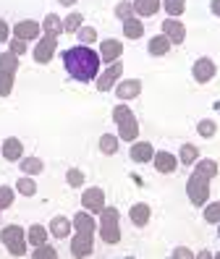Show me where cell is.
<instances>
[{
	"label": "cell",
	"instance_id": "15",
	"mask_svg": "<svg viewBox=\"0 0 220 259\" xmlns=\"http://www.w3.org/2000/svg\"><path fill=\"white\" fill-rule=\"evenodd\" d=\"M123 53V45L116 42V39H105L102 48H100V60H105V63H113L116 58H121Z\"/></svg>",
	"mask_w": 220,
	"mask_h": 259
},
{
	"label": "cell",
	"instance_id": "4",
	"mask_svg": "<svg viewBox=\"0 0 220 259\" xmlns=\"http://www.w3.org/2000/svg\"><path fill=\"white\" fill-rule=\"evenodd\" d=\"M16 68H19V55H13V53L0 55V97L11 95L13 79H16Z\"/></svg>",
	"mask_w": 220,
	"mask_h": 259
},
{
	"label": "cell",
	"instance_id": "37",
	"mask_svg": "<svg viewBox=\"0 0 220 259\" xmlns=\"http://www.w3.org/2000/svg\"><path fill=\"white\" fill-rule=\"evenodd\" d=\"M11 204H13V189L3 186V189H0V209H6Z\"/></svg>",
	"mask_w": 220,
	"mask_h": 259
},
{
	"label": "cell",
	"instance_id": "11",
	"mask_svg": "<svg viewBox=\"0 0 220 259\" xmlns=\"http://www.w3.org/2000/svg\"><path fill=\"white\" fill-rule=\"evenodd\" d=\"M192 76L199 81V84H207L212 76H215V63L210 58H202V60H197L194 63V68H192Z\"/></svg>",
	"mask_w": 220,
	"mask_h": 259
},
{
	"label": "cell",
	"instance_id": "31",
	"mask_svg": "<svg viewBox=\"0 0 220 259\" xmlns=\"http://www.w3.org/2000/svg\"><path fill=\"white\" fill-rule=\"evenodd\" d=\"M31 256H34V259H55L58 251H55L53 246H45V243H40L37 251H31Z\"/></svg>",
	"mask_w": 220,
	"mask_h": 259
},
{
	"label": "cell",
	"instance_id": "40",
	"mask_svg": "<svg viewBox=\"0 0 220 259\" xmlns=\"http://www.w3.org/2000/svg\"><path fill=\"white\" fill-rule=\"evenodd\" d=\"M173 256H176V259H178V256H184V259H192L194 254L189 251V249H176V251H173Z\"/></svg>",
	"mask_w": 220,
	"mask_h": 259
},
{
	"label": "cell",
	"instance_id": "16",
	"mask_svg": "<svg viewBox=\"0 0 220 259\" xmlns=\"http://www.w3.org/2000/svg\"><path fill=\"white\" fill-rule=\"evenodd\" d=\"M152 160H155V167L160 173H173V170H176V165H178L170 152H157V155H152Z\"/></svg>",
	"mask_w": 220,
	"mask_h": 259
},
{
	"label": "cell",
	"instance_id": "35",
	"mask_svg": "<svg viewBox=\"0 0 220 259\" xmlns=\"http://www.w3.org/2000/svg\"><path fill=\"white\" fill-rule=\"evenodd\" d=\"M66 181H68L71 186H82V184H84V173L76 170V167H71V170L66 173Z\"/></svg>",
	"mask_w": 220,
	"mask_h": 259
},
{
	"label": "cell",
	"instance_id": "13",
	"mask_svg": "<svg viewBox=\"0 0 220 259\" xmlns=\"http://www.w3.org/2000/svg\"><path fill=\"white\" fill-rule=\"evenodd\" d=\"M13 34H16V39H34V37H40V24L37 21H19L13 26Z\"/></svg>",
	"mask_w": 220,
	"mask_h": 259
},
{
	"label": "cell",
	"instance_id": "28",
	"mask_svg": "<svg viewBox=\"0 0 220 259\" xmlns=\"http://www.w3.org/2000/svg\"><path fill=\"white\" fill-rule=\"evenodd\" d=\"M21 170L29 173V176L42 173V160H37V157H26V160H21Z\"/></svg>",
	"mask_w": 220,
	"mask_h": 259
},
{
	"label": "cell",
	"instance_id": "32",
	"mask_svg": "<svg viewBox=\"0 0 220 259\" xmlns=\"http://www.w3.org/2000/svg\"><path fill=\"white\" fill-rule=\"evenodd\" d=\"M204 220H207V223H220V202H212L207 209H204Z\"/></svg>",
	"mask_w": 220,
	"mask_h": 259
},
{
	"label": "cell",
	"instance_id": "12",
	"mask_svg": "<svg viewBox=\"0 0 220 259\" xmlns=\"http://www.w3.org/2000/svg\"><path fill=\"white\" fill-rule=\"evenodd\" d=\"M82 204H84V209H89V212H100V209L105 207V194H102V189H87V191L82 194Z\"/></svg>",
	"mask_w": 220,
	"mask_h": 259
},
{
	"label": "cell",
	"instance_id": "23",
	"mask_svg": "<svg viewBox=\"0 0 220 259\" xmlns=\"http://www.w3.org/2000/svg\"><path fill=\"white\" fill-rule=\"evenodd\" d=\"M168 50H170V42H168V37H165V34L152 37V39H150V53H152V55H165Z\"/></svg>",
	"mask_w": 220,
	"mask_h": 259
},
{
	"label": "cell",
	"instance_id": "7",
	"mask_svg": "<svg viewBox=\"0 0 220 259\" xmlns=\"http://www.w3.org/2000/svg\"><path fill=\"white\" fill-rule=\"evenodd\" d=\"M0 241L6 243V249L11 256H24L26 254V238H24V228L19 225H6L0 231Z\"/></svg>",
	"mask_w": 220,
	"mask_h": 259
},
{
	"label": "cell",
	"instance_id": "2",
	"mask_svg": "<svg viewBox=\"0 0 220 259\" xmlns=\"http://www.w3.org/2000/svg\"><path fill=\"white\" fill-rule=\"evenodd\" d=\"M215 176H217V162L215 160H202L197 165V170L192 173V178H189V184H186L189 202H192L194 207H202L204 202H207V196H210V181Z\"/></svg>",
	"mask_w": 220,
	"mask_h": 259
},
{
	"label": "cell",
	"instance_id": "43",
	"mask_svg": "<svg viewBox=\"0 0 220 259\" xmlns=\"http://www.w3.org/2000/svg\"><path fill=\"white\" fill-rule=\"evenodd\" d=\"M58 3H63V6H74L76 0H58Z\"/></svg>",
	"mask_w": 220,
	"mask_h": 259
},
{
	"label": "cell",
	"instance_id": "36",
	"mask_svg": "<svg viewBox=\"0 0 220 259\" xmlns=\"http://www.w3.org/2000/svg\"><path fill=\"white\" fill-rule=\"evenodd\" d=\"M116 16H118L121 21L131 19V16H134V8H131V3H118V8H116Z\"/></svg>",
	"mask_w": 220,
	"mask_h": 259
},
{
	"label": "cell",
	"instance_id": "10",
	"mask_svg": "<svg viewBox=\"0 0 220 259\" xmlns=\"http://www.w3.org/2000/svg\"><path fill=\"white\" fill-rule=\"evenodd\" d=\"M163 34L168 37V42H170V45H181V42L186 39V29H184V24H181V21L168 19V21H163Z\"/></svg>",
	"mask_w": 220,
	"mask_h": 259
},
{
	"label": "cell",
	"instance_id": "18",
	"mask_svg": "<svg viewBox=\"0 0 220 259\" xmlns=\"http://www.w3.org/2000/svg\"><path fill=\"white\" fill-rule=\"evenodd\" d=\"M152 155H155V149H152L150 142H136V144L131 147V160H134V162H150Z\"/></svg>",
	"mask_w": 220,
	"mask_h": 259
},
{
	"label": "cell",
	"instance_id": "19",
	"mask_svg": "<svg viewBox=\"0 0 220 259\" xmlns=\"http://www.w3.org/2000/svg\"><path fill=\"white\" fill-rule=\"evenodd\" d=\"M131 8L139 13V16H155L157 8H160V0H134Z\"/></svg>",
	"mask_w": 220,
	"mask_h": 259
},
{
	"label": "cell",
	"instance_id": "41",
	"mask_svg": "<svg viewBox=\"0 0 220 259\" xmlns=\"http://www.w3.org/2000/svg\"><path fill=\"white\" fill-rule=\"evenodd\" d=\"M6 39H8V24L0 21V42H6Z\"/></svg>",
	"mask_w": 220,
	"mask_h": 259
},
{
	"label": "cell",
	"instance_id": "25",
	"mask_svg": "<svg viewBox=\"0 0 220 259\" xmlns=\"http://www.w3.org/2000/svg\"><path fill=\"white\" fill-rule=\"evenodd\" d=\"M100 149L105 152V155H116V152H118V139L113 134H105L100 139Z\"/></svg>",
	"mask_w": 220,
	"mask_h": 259
},
{
	"label": "cell",
	"instance_id": "17",
	"mask_svg": "<svg viewBox=\"0 0 220 259\" xmlns=\"http://www.w3.org/2000/svg\"><path fill=\"white\" fill-rule=\"evenodd\" d=\"M21 152H24V147H21V142H19V139H13V136H8V139L3 142V157H6L8 162L21 160Z\"/></svg>",
	"mask_w": 220,
	"mask_h": 259
},
{
	"label": "cell",
	"instance_id": "14",
	"mask_svg": "<svg viewBox=\"0 0 220 259\" xmlns=\"http://www.w3.org/2000/svg\"><path fill=\"white\" fill-rule=\"evenodd\" d=\"M139 92H141V81H139V79H126V81H121V84L116 87L118 100H134Z\"/></svg>",
	"mask_w": 220,
	"mask_h": 259
},
{
	"label": "cell",
	"instance_id": "21",
	"mask_svg": "<svg viewBox=\"0 0 220 259\" xmlns=\"http://www.w3.org/2000/svg\"><path fill=\"white\" fill-rule=\"evenodd\" d=\"M123 34L129 37V39H139L141 34H144V24L136 21L134 16H131V19H126V21H123Z\"/></svg>",
	"mask_w": 220,
	"mask_h": 259
},
{
	"label": "cell",
	"instance_id": "29",
	"mask_svg": "<svg viewBox=\"0 0 220 259\" xmlns=\"http://www.w3.org/2000/svg\"><path fill=\"white\" fill-rule=\"evenodd\" d=\"M197 157H199V149H197L194 144H184V147H181V162H184V165H192Z\"/></svg>",
	"mask_w": 220,
	"mask_h": 259
},
{
	"label": "cell",
	"instance_id": "38",
	"mask_svg": "<svg viewBox=\"0 0 220 259\" xmlns=\"http://www.w3.org/2000/svg\"><path fill=\"white\" fill-rule=\"evenodd\" d=\"M199 134L204 136V139H212V136H215V123H212V120H202V123H199Z\"/></svg>",
	"mask_w": 220,
	"mask_h": 259
},
{
	"label": "cell",
	"instance_id": "9",
	"mask_svg": "<svg viewBox=\"0 0 220 259\" xmlns=\"http://www.w3.org/2000/svg\"><path fill=\"white\" fill-rule=\"evenodd\" d=\"M121 73H123V63H116V60H113V63L107 66V71L97 79V89H100V92H107V89H113V84L121 79Z\"/></svg>",
	"mask_w": 220,
	"mask_h": 259
},
{
	"label": "cell",
	"instance_id": "42",
	"mask_svg": "<svg viewBox=\"0 0 220 259\" xmlns=\"http://www.w3.org/2000/svg\"><path fill=\"white\" fill-rule=\"evenodd\" d=\"M212 13H220V0H212Z\"/></svg>",
	"mask_w": 220,
	"mask_h": 259
},
{
	"label": "cell",
	"instance_id": "34",
	"mask_svg": "<svg viewBox=\"0 0 220 259\" xmlns=\"http://www.w3.org/2000/svg\"><path fill=\"white\" fill-rule=\"evenodd\" d=\"M76 34H79V39H82V42H87V45H89V42H97V32H94L92 26H82Z\"/></svg>",
	"mask_w": 220,
	"mask_h": 259
},
{
	"label": "cell",
	"instance_id": "24",
	"mask_svg": "<svg viewBox=\"0 0 220 259\" xmlns=\"http://www.w3.org/2000/svg\"><path fill=\"white\" fill-rule=\"evenodd\" d=\"M26 238H29L31 246H40V243L47 241V228H42V225H31V228H29V233H26Z\"/></svg>",
	"mask_w": 220,
	"mask_h": 259
},
{
	"label": "cell",
	"instance_id": "8",
	"mask_svg": "<svg viewBox=\"0 0 220 259\" xmlns=\"http://www.w3.org/2000/svg\"><path fill=\"white\" fill-rule=\"evenodd\" d=\"M55 45H58V37L55 34H45L40 39V45L34 48V60H37V63H50V58L55 53Z\"/></svg>",
	"mask_w": 220,
	"mask_h": 259
},
{
	"label": "cell",
	"instance_id": "33",
	"mask_svg": "<svg viewBox=\"0 0 220 259\" xmlns=\"http://www.w3.org/2000/svg\"><path fill=\"white\" fill-rule=\"evenodd\" d=\"M16 189H19V194H24V196H34V191H37L34 181H29V178H21L19 184H16Z\"/></svg>",
	"mask_w": 220,
	"mask_h": 259
},
{
	"label": "cell",
	"instance_id": "3",
	"mask_svg": "<svg viewBox=\"0 0 220 259\" xmlns=\"http://www.w3.org/2000/svg\"><path fill=\"white\" fill-rule=\"evenodd\" d=\"M74 228H76V236L71 241V254L74 256H89L92 254V238H94V220L89 212H79L74 218Z\"/></svg>",
	"mask_w": 220,
	"mask_h": 259
},
{
	"label": "cell",
	"instance_id": "39",
	"mask_svg": "<svg viewBox=\"0 0 220 259\" xmlns=\"http://www.w3.org/2000/svg\"><path fill=\"white\" fill-rule=\"evenodd\" d=\"M11 53H13V55H24V53H26V42H24V39H13V42H11Z\"/></svg>",
	"mask_w": 220,
	"mask_h": 259
},
{
	"label": "cell",
	"instance_id": "22",
	"mask_svg": "<svg viewBox=\"0 0 220 259\" xmlns=\"http://www.w3.org/2000/svg\"><path fill=\"white\" fill-rule=\"evenodd\" d=\"M68 231H71V223H68L66 218H53V223H50V233H53L55 238H66Z\"/></svg>",
	"mask_w": 220,
	"mask_h": 259
},
{
	"label": "cell",
	"instance_id": "30",
	"mask_svg": "<svg viewBox=\"0 0 220 259\" xmlns=\"http://www.w3.org/2000/svg\"><path fill=\"white\" fill-rule=\"evenodd\" d=\"M163 6H165V11L170 13V16L176 19V16H181V13L186 11V0H165Z\"/></svg>",
	"mask_w": 220,
	"mask_h": 259
},
{
	"label": "cell",
	"instance_id": "20",
	"mask_svg": "<svg viewBox=\"0 0 220 259\" xmlns=\"http://www.w3.org/2000/svg\"><path fill=\"white\" fill-rule=\"evenodd\" d=\"M129 215H131V223H134V225L144 228V225L150 223V207L139 202V204H134V207H131V212H129Z\"/></svg>",
	"mask_w": 220,
	"mask_h": 259
},
{
	"label": "cell",
	"instance_id": "5",
	"mask_svg": "<svg viewBox=\"0 0 220 259\" xmlns=\"http://www.w3.org/2000/svg\"><path fill=\"white\" fill-rule=\"evenodd\" d=\"M113 118H116V126H118V134L123 142H134L136 134H139V126H136V118L134 113L126 108V105H118L113 110Z\"/></svg>",
	"mask_w": 220,
	"mask_h": 259
},
{
	"label": "cell",
	"instance_id": "1",
	"mask_svg": "<svg viewBox=\"0 0 220 259\" xmlns=\"http://www.w3.org/2000/svg\"><path fill=\"white\" fill-rule=\"evenodd\" d=\"M63 66H66L68 76L76 81H92L100 71V55L87 45H79L63 53Z\"/></svg>",
	"mask_w": 220,
	"mask_h": 259
},
{
	"label": "cell",
	"instance_id": "26",
	"mask_svg": "<svg viewBox=\"0 0 220 259\" xmlns=\"http://www.w3.org/2000/svg\"><path fill=\"white\" fill-rule=\"evenodd\" d=\"M42 26H45V32H47V34H55V37L63 32V24H60V19L55 16V13H50V16L45 19V24H42Z\"/></svg>",
	"mask_w": 220,
	"mask_h": 259
},
{
	"label": "cell",
	"instance_id": "6",
	"mask_svg": "<svg viewBox=\"0 0 220 259\" xmlns=\"http://www.w3.org/2000/svg\"><path fill=\"white\" fill-rule=\"evenodd\" d=\"M100 236L105 243H118L121 241V228H118V209L116 207H102L100 209Z\"/></svg>",
	"mask_w": 220,
	"mask_h": 259
},
{
	"label": "cell",
	"instance_id": "27",
	"mask_svg": "<svg viewBox=\"0 0 220 259\" xmlns=\"http://www.w3.org/2000/svg\"><path fill=\"white\" fill-rule=\"evenodd\" d=\"M82 13H71V16L63 21V32H68V34H74V32H79V29H82Z\"/></svg>",
	"mask_w": 220,
	"mask_h": 259
}]
</instances>
